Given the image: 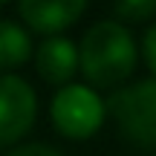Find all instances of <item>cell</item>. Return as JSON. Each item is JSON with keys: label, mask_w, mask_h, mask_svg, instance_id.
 Listing matches in <instances>:
<instances>
[{"label": "cell", "mask_w": 156, "mask_h": 156, "mask_svg": "<svg viewBox=\"0 0 156 156\" xmlns=\"http://www.w3.org/2000/svg\"><path fill=\"white\" fill-rule=\"evenodd\" d=\"M136 38L124 23L101 20L84 32L78 44V73L98 90L122 87L136 69Z\"/></svg>", "instance_id": "cell-1"}, {"label": "cell", "mask_w": 156, "mask_h": 156, "mask_svg": "<svg viewBox=\"0 0 156 156\" xmlns=\"http://www.w3.org/2000/svg\"><path fill=\"white\" fill-rule=\"evenodd\" d=\"M52 127L73 142H84L101 130L107 119V101L90 84H64L49 104Z\"/></svg>", "instance_id": "cell-2"}, {"label": "cell", "mask_w": 156, "mask_h": 156, "mask_svg": "<svg viewBox=\"0 0 156 156\" xmlns=\"http://www.w3.org/2000/svg\"><path fill=\"white\" fill-rule=\"evenodd\" d=\"M107 113L116 119L130 145L156 147V78L127 84L107 101Z\"/></svg>", "instance_id": "cell-3"}, {"label": "cell", "mask_w": 156, "mask_h": 156, "mask_svg": "<svg viewBox=\"0 0 156 156\" xmlns=\"http://www.w3.org/2000/svg\"><path fill=\"white\" fill-rule=\"evenodd\" d=\"M38 119V95L26 78L0 73V151L20 145Z\"/></svg>", "instance_id": "cell-4"}, {"label": "cell", "mask_w": 156, "mask_h": 156, "mask_svg": "<svg viewBox=\"0 0 156 156\" xmlns=\"http://www.w3.org/2000/svg\"><path fill=\"white\" fill-rule=\"evenodd\" d=\"M90 0H17V12L26 29L38 35H61L84 15Z\"/></svg>", "instance_id": "cell-5"}, {"label": "cell", "mask_w": 156, "mask_h": 156, "mask_svg": "<svg viewBox=\"0 0 156 156\" xmlns=\"http://www.w3.org/2000/svg\"><path fill=\"white\" fill-rule=\"evenodd\" d=\"M35 55V69L52 87H64V84H73V75L78 73V46L64 35H49Z\"/></svg>", "instance_id": "cell-6"}, {"label": "cell", "mask_w": 156, "mask_h": 156, "mask_svg": "<svg viewBox=\"0 0 156 156\" xmlns=\"http://www.w3.org/2000/svg\"><path fill=\"white\" fill-rule=\"evenodd\" d=\"M32 58V38L15 20L0 17V73H12Z\"/></svg>", "instance_id": "cell-7"}, {"label": "cell", "mask_w": 156, "mask_h": 156, "mask_svg": "<svg viewBox=\"0 0 156 156\" xmlns=\"http://www.w3.org/2000/svg\"><path fill=\"white\" fill-rule=\"evenodd\" d=\"M116 9L119 23H147L156 17V0H116L113 3Z\"/></svg>", "instance_id": "cell-8"}, {"label": "cell", "mask_w": 156, "mask_h": 156, "mask_svg": "<svg viewBox=\"0 0 156 156\" xmlns=\"http://www.w3.org/2000/svg\"><path fill=\"white\" fill-rule=\"evenodd\" d=\"M6 156H64V153L49 147V145H44V142H23V145L9 147Z\"/></svg>", "instance_id": "cell-9"}, {"label": "cell", "mask_w": 156, "mask_h": 156, "mask_svg": "<svg viewBox=\"0 0 156 156\" xmlns=\"http://www.w3.org/2000/svg\"><path fill=\"white\" fill-rule=\"evenodd\" d=\"M142 55H145L147 69H151L153 78H156V23L145 32V41H142Z\"/></svg>", "instance_id": "cell-10"}, {"label": "cell", "mask_w": 156, "mask_h": 156, "mask_svg": "<svg viewBox=\"0 0 156 156\" xmlns=\"http://www.w3.org/2000/svg\"><path fill=\"white\" fill-rule=\"evenodd\" d=\"M3 3H9V0H0V6H3Z\"/></svg>", "instance_id": "cell-11"}]
</instances>
